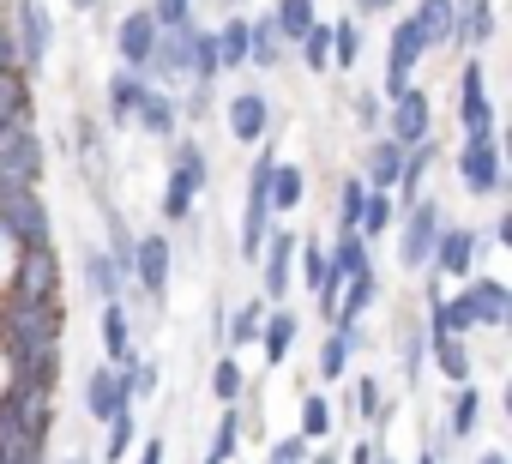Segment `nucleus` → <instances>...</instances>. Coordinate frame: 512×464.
<instances>
[{"label":"nucleus","instance_id":"20","mask_svg":"<svg viewBox=\"0 0 512 464\" xmlns=\"http://www.w3.org/2000/svg\"><path fill=\"white\" fill-rule=\"evenodd\" d=\"M133 127H139L145 139L169 145L175 133H187V121H181V97H175V91H163V85H151V91H145V103H139V115H133Z\"/></svg>","mask_w":512,"mask_h":464},{"label":"nucleus","instance_id":"11","mask_svg":"<svg viewBox=\"0 0 512 464\" xmlns=\"http://www.w3.org/2000/svg\"><path fill=\"white\" fill-rule=\"evenodd\" d=\"M223 127H229V139L235 145H260V139H272L278 133V103H272V91H260V85H241L229 103H223Z\"/></svg>","mask_w":512,"mask_h":464},{"label":"nucleus","instance_id":"6","mask_svg":"<svg viewBox=\"0 0 512 464\" xmlns=\"http://www.w3.org/2000/svg\"><path fill=\"white\" fill-rule=\"evenodd\" d=\"M127 290H139L151 308H163V302H169V290H175V242H169V229H139Z\"/></svg>","mask_w":512,"mask_h":464},{"label":"nucleus","instance_id":"15","mask_svg":"<svg viewBox=\"0 0 512 464\" xmlns=\"http://www.w3.org/2000/svg\"><path fill=\"white\" fill-rule=\"evenodd\" d=\"M145 91H151V79H145V73L115 67V73L103 79V127H109V133H127V127H133V115H139V103H145Z\"/></svg>","mask_w":512,"mask_h":464},{"label":"nucleus","instance_id":"21","mask_svg":"<svg viewBox=\"0 0 512 464\" xmlns=\"http://www.w3.org/2000/svg\"><path fill=\"white\" fill-rule=\"evenodd\" d=\"M79 290L97 296V302H121L127 296V278L115 272V260L103 254V242H85L79 248Z\"/></svg>","mask_w":512,"mask_h":464},{"label":"nucleus","instance_id":"42","mask_svg":"<svg viewBox=\"0 0 512 464\" xmlns=\"http://www.w3.org/2000/svg\"><path fill=\"white\" fill-rule=\"evenodd\" d=\"M115 374H121V386H127V398H133V404H139V398H151V392L163 386V368H157L151 356H133V362H121Z\"/></svg>","mask_w":512,"mask_h":464},{"label":"nucleus","instance_id":"23","mask_svg":"<svg viewBox=\"0 0 512 464\" xmlns=\"http://www.w3.org/2000/svg\"><path fill=\"white\" fill-rule=\"evenodd\" d=\"M266 205H272V217H296L308 205V169L290 163V157H278L272 163V181H266Z\"/></svg>","mask_w":512,"mask_h":464},{"label":"nucleus","instance_id":"31","mask_svg":"<svg viewBox=\"0 0 512 464\" xmlns=\"http://www.w3.org/2000/svg\"><path fill=\"white\" fill-rule=\"evenodd\" d=\"M452 0H416L410 7V25H416V37H422V49L434 55V49H452Z\"/></svg>","mask_w":512,"mask_h":464},{"label":"nucleus","instance_id":"14","mask_svg":"<svg viewBox=\"0 0 512 464\" xmlns=\"http://www.w3.org/2000/svg\"><path fill=\"white\" fill-rule=\"evenodd\" d=\"M458 290H464V302H470V320H476V332H494V338H500V332L512 326V290H506V284H500L488 266H482V272H470Z\"/></svg>","mask_w":512,"mask_h":464},{"label":"nucleus","instance_id":"18","mask_svg":"<svg viewBox=\"0 0 512 464\" xmlns=\"http://www.w3.org/2000/svg\"><path fill=\"white\" fill-rule=\"evenodd\" d=\"M296 338H302V314H296L290 302L266 308V326H260V362H266V374L290 368V356H296Z\"/></svg>","mask_w":512,"mask_h":464},{"label":"nucleus","instance_id":"54","mask_svg":"<svg viewBox=\"0 0 512 464\" xmlns=\"http://www.w3.org/2000/svg\"><path fill=\"white\" fill-rule=\"evenodd\" d=\"M470 464H512V458H506V452H500V446H488V452H476V458H470Z\"/></svg>","mask_w":512,"mask_h":464},{"label":"nucleus","instance_id":"4","mask_svg":"<svg viewBox=\"0 0 512 464\" xmlns=\"http://www.w3.org/2000/svg\"><path fill=\"white\" fill-rule=\"evenodd\" d=\"M440 229H446V205H440L434 193H422V199H410V205L398 211L392 236H398V266H404L410 278L428 272V254H434V236H440Z\"/></svg>","mask_w":512,"mask_h":464},{"label":"nucleus","instance_id":"48","mask_svg":"<svg viewBox=\"0 0 512 464\" xmlns=\"http://www.w3.org/2000/svg\"><path fill=\"white\" fill-rule=\"evenodd\" d=\"M19 73V55H13V19H7V0H0V79Z\"/></svg>","mask_w":512,"mask_h":464},{"label":"nucleus","instance_id":"9","mask_svg":"<svg viewBox=\"0 0 512 464\" xmlns=\"http://www.w3.org/2000/svg\"><path fill=\"white\" fill-rule=\"evenodd\" d=\"M452 181L464 187V199H500V193H506V157H500V139L458 145V151H452Z\"/></svg>","mask_w":512,"mask_h":464},{"label":"nucleus","instance_id":"2","mask_svg":"<svg viewBox=\"0 0 512 464\" xmlns=\"http://www.w3.org/2000/svg\"><path fill=\"white\" fill-rule=\"evenodd\" d=\"M452 121H458V145H482V139H500V109L488 97V67L482 55H464L458 79H452Z\"/></svg>","mask_w":512,"mask_h":464},{"label":"nucleus","instance_id":"12","mask_svg":"<svg viewBox=\"0 0 512 464\" xmlns=\"http://www.w3.org/2000/svg\"><path fill=\"white\" fill-rule=\"evenodd\" d=\"M428 61V49H422V37H416V25H410V13H392V31H386V79H380V97L392 103V97H404L410 85H416V67Z\"/></svg>","mask_w":512,"mask_h":464},{"label":"nucleus","instance_id":"29","mask_svg":"<svg viewBox=\"0 0 512 464\" xmlns=\"http://www.w3.org/2000/svg\"><path fill=\"white\" fill-rule=\"evenodd\" d=\"M260 326H266V302H260V296L235 302V308L223 314V350H229V356H241L247 344H260Z\"/></svg>","mask_w":512,"mask_h":464},{"label":"nucleus","instance_id":"1","mask_svg":"<svg viewBox=\"0 0 512 464\" xmlns=\"http://www.w3.org/2000/svg\"><path fill=\"white\" fill-rule=\"evenodd\" d=\"M163 151H169V175H163L157 217H163V229H187L193 211H199V199H205V187H211V151L193 133H175Z\"/></svg>","mask_w":512,"mask_h":464},{"label":"nucleus","instance_id":"30","mask_svg":"<svg viewBox=\"0 0 512 464\" xmlns=\"http://www.w3.org/2000/svg\"><path fill=\"white\" fill-rule=\"evenodd\" d=\"M386 410H392V404H386V380H380V374H356V380H350V410H344V416H356L362 434H374V428L386 422Z\"/></svg>","mask_w":512,"mask_h":464},{"label":"nucleus","instance_id":"41","mask_svg":"<svg viewBox=\"0 0 512 464\" xmlns=\"http://www.w3.org/2000/svg\"><path fill=\"white\" fill-rule=\"evenodd\" d=\"M350 344H344V332H326L320 338V356H314V374H320V386H338V380H350Z\"/></svg>","mask_w":512,"mask_h":464},{"label":"nucleus","instance_id":"40","mask_svg":"<svg viewBox=\"0 0 512 464\" xmlns=\"http://www.w3.org/2000/svg\"><path fill=\"white\" fill-rule=\"evenodd\" d=\"M332 25V73H356L362 67V19H326Z\"/></svg>","mask_w":512,"mask_h":464},{"label":"nucleus","instance_id":"33","mask_svg":"<svg viewBox=\"0 0 512 464\" xmlns=\"http://www.w3.org/2000/svg\"><path fill=\"white\" fill-rule=\"evenodd\" d=\"M428 362L446 374V386L476 380V350H470V338H428Z\"/></svg>","mask_w":512,"mask_h":464},{"label":"nucleus","instance_id":"52","mask_svg":"<svg viewBox=\"0 0 512 464\" xmlns=\"http://www.w3.org/2000/svg\"><path fill=\"white\" fill-rule=\"evenodd\" d=\"M416 464H446V434H440V428L428 434V446L416 452Z\"/></svg>","mask_w":512,"mask_h":464},{"label":"nucleus","instance_id":"57","mask_svg":"<svg viewBox=\"0 0 512 464\" xmlns=\"http://www.w3.org/2000/svg\"><path fill=\"white\" fill-rule=\"evenodd\" d=\"M380 464H398V458H386V452H380Z\"/></svg>","mask_w":512,"mask_h":464},{"label":"nucleus","instance_id":"22","mask_svg":"<svg viewBox=\"0 0 512 464\" xmlns=\"http://www.w3.org/2000/svg\"><path fill=\"white\" fill-rule=\"evenodd\" d=\"M97 338H103V362H109V368H121V362H133V356H139L127 296H121V302H103V314H97Z\"/></svg>","mask_w":512,"mask_h":464},{"label":"nucleus","instance_id":"44","mask_svg":"<svg viewBox=\"0 0 512 464\" xmlns=\"http://www.w3.org/2000/svg\"><path fill=\"white\" fill-rule=\"evenodd\" d=\"M362 199H368L362 175H344L338 181V229H350V236H356V223H362Z\"/></svg>","mask_w":512,"mask_h":464},{"label":"nucleus","instance_id":"34","mask_svg":"<svg viewBox=\"0 0 512 464\" xmlns=\"http://www.w3.org/2000/svg\"><path fill=\"white\" fill-rule=\"evenodd\" d=\"M19 121H37V85L25 73L0 79V133H13Z\"/></svg>","mask_w":512,"mask_h":464},{"label":"nucleus","instance_id":"46","mask_svg":"<svg viewBox=\"0 0 512 464\" xmlns=\"http://www.w3.org/2000/svg\"><path fill=\"white\" fill-rule=\"evenodd\" d=\"M308 452H314V446H308L296 428L278 434V440H266V464H308Z\"/></svg>","mask_w":512,"mask_h":464},{"label":"nucleus","instance_id":"8","mask_svg":"<svg viewBox=\"0 0 512 464\" xmlns=\"http://www.w3.org/2000/svg\"><path fill=\"white\" fill-rule=\"evenodd\" d=\"M428 272H434L440 284H464L470 272H482V229L446 217V229L434 236V254H428Z\"/></svg>","mask_w":512,"mask_h":464},{"label":"nucleus","instance_id":"13","mask_svg":"<svg viewBox=\"0 0 512 464\" xmlns=\"http://www.w3.org/2000/svg\"><path fill=\"white\" fill-rule=\"evenodd\" d=\"M434 127H440V121H434V97H428L422 85H410L404 97H392V103H386V127H380V133H386L392 145H404V151H410V145L434 139Z\"/></svg>","mask_w":512,"mask_h":464},{"label":"nucleus","instance_id":"49","mask_svg":"<svg viewBox=\"0 0 512 464\" xmlns=\"http://www.w3.org/2000/svg\"><path fill=\"white\" fill-rule=\"evenodd\" d=\"M133 464H169V440H163V434H139Z\"/></svg>","mask_w":512,"mask_h":464},{"label":"nucleus","instance_id":"25","mask_svg":"<svg viewBox=\"0 0 512 464\" xmlns=\"http://www.w3.org/2000/svg\"><path fill=\"white\" fill-rule=\"evenodd\" d=\"M338 428V404L326 398V386H302V404H296V434L308 446H326Z\"/></svg>","mask_w":512,"mask_h":464},{"label":"nucleus","instance_id":"37","mask_svg":"<svg viewBox=\"0 0 512 464\" xmlns=\"http://www.w3.org/2000/svg\"><path fill=\"white\" fill-rule=\"evenodd\" d=\"M422 368H428V332H422V314H410L398 326V374L410 386H422Z\"/></svg>","mask_w":512,"mask_h":464},{"label":"nucleus","instance_id":"19","mask_svg":"<svg viewBox=\"0 0 512 464\" xmlns=\"http://www.w3.org/2000/svg\"><path fill=\"white\" fill-rule=\"evenodd\" d=\"M482 410H488V392H482L476 380L452 386V392H446V422H440L446 446H470V440H476V428H482Z\"/></svg>","mask_w":512,"mask_h":464},{"label":"nucleus","instance_id":"55","mask_svg":"<svg viewBox=\"0 0 512 464\" xmlns=\"http://www.w3.org/2000/svg\"><path fill=\"white\" fill-rule=\"evenodd\" d=\"M211 7H217V19H223V13H247V0H211Z\"/></svg>","mask_w":512,"mask_h":464},{"label":"nucleus","instance_id":"24","mask_svg":"<svg viewBox=\"0 0 512 464\" xmlns=\"http://www.w3.org/2000/svg\"><path fill=\"white\" fill-rule=\"evenodd\" d=\"M434 163H440V139H422V145H410V151H404V169H398V187H392L398 211H404L410 199H422V193H428Z\"/></svg>","mask_w":512,"mask_h":464},{"label":"nucleus","instance_id":"17","mask_svg":"<svg viewBox=\"0 0 512 464\" xmlns=\"http://www.w3.org/2000/svg\"><path fill=\"white\" fill-rule=\"evenodd\" d=\"M151 49H157V19H151V7H127V13L115 19V55H121V67L145 73V67H151Z\"/></svg>","mask_w":512,"mask_h":464},{"label":"nucleus","instance_id":"38","mask_svg":"<svg viewBox=\"0 0 512 464\" xmlns=\"http://www.w3.org/2000/svg\"><path fill=\"white\" fill-rule=\"evenodd\" d=\"M326 260H332V272L350 284V278H362V272L374 266V248H368L362 236H350V229H338V242L326 248Z\"/></svg>","mask_w":512,"mask_h":464},{"label":"nucleus","instance_id":"10","mask_svg":"<svg viewBox=\"0 0 512 464\" xmlns=\"http://www.w3.org/2000/svg\"><path fill=\"white\" fill-rule=\"evenodd\" d=\"M296 248H302V236L296 229H284V223H272V236H266V248H260V302L266 308H278V302H290V290H296Z\"/></svg>","mask_w":512,"mask_h":464},{"label":"nucleus","instance_id":"5","mask_svg":"<svg viewBox=\"0 0 512 464\" xmlns=\"http://www.w3.org/2000/svg\"><path fill=\"white\" fill-rule=\"evenodd\" d=\"M0 229L13 236V248H55V211L43 187H7L0 193Z\"/></svg>","mask_w":512,"mask_h":464},{"label":"nucleus","instance_id":"50","mask_svg":"<svg viewBox=\"0 0 512 464\" xmlns=\"http://www.w3.org/2000/svg\"><path fill=\"white\" fill-rule=\"evenodd\" d=\"M380 452H386V440H380V434H362V440L344 452V464H380Z\"/></svg>","mask_w":512,"mask_h":464},{"label":"nucleus","instance_id":"39","mask_svg":"<svg viewBox=\"0 0 512 464\" xmlns=\"http://www.w3.org/2000/svg\"><path fill=\"white\" fill-rule=\"evenodd\" d=\"M392 223H398V199L392 193H374L368 187V199H362V223H356V236L374 248L380 236H392Z\"/></svg>","mask_w":512,"mask_h":464},{"label":"nucleus","instance_id":"36","mask_svg":"<svg viewBox=\"0 0 512 464\" xmlns=\"http://www.w3.org/2000/svg\"><path fill=\"white\" fill-rule=\"evenodd\" d=\"M205 386H211L217 410H223V404H241V398H247V368H241V356L217 350V356H211V374H205Z\"/></svg>","mask_w":512,"mask_h":464},{"label":"nucleus","instance_id":"32","mask_svg":"<svg viewBox=\"0 0 512 464\" xmlns=\"http://www.w3.org/2000/svg\"><path fill=\"white\" fill-rule=\"evenodd\" d=\"M284 55H290V49L278 43L272 19H266V13H247V67H253V73H278Z\"/></svg>","mask_w":512,"mask_h":464},{"label":"nucleus","instance_id":"16","mask_svg":"<svg viewBox=\"0 0 512 464\" xmlns=\"http://www.w3.org/2000/svg\"><path fill=\"white\" fill-rule=\"evenodd\" d=\"M133 398H127V386H121V374L109 368V362H97V368H85V380H79V410H85V422H109L115 410H127Z\"/></svg>","mask_w":512,"mask_h":464},{"label":"nucleus","instance_id":"43","mask_svg":"<svg viewBox=\"0 0 512 464\" xmlns=\"http://www.w3.org/2000/svg\"><path fill=\"white\" fill-rule=\"evenodd\" d=\"M296 55H302V67H308L314 79H320V73H332V25L320 19V25H314L302 43H296Z\"/></svg>","mask_w":512,"mask_h":464},{"label":"nucleus","instance_id":"56","mask_svg":"<svg viewBox=\"0 0 512 464\" xmlns=\"http://www.w3.org/2000/svg\"><path fill=\"white\" fill-rule=\"evenodd\" d=\"M55 464H97L91 452H67V458H55Z\"/></svg>","mask_w":512,"mask_h":464},{"label":"nucleus","instance_id":"35","mask_svg":"<svg viewBox=\"0 0 512 464\" xmlns=\"http://www.w3.org/2000/svg\"><path fill=\"white\" fill-rule=\"evenodd\" d=\"M133 446H139V410L127 404V410H115V416L103 422V452H97V464H127Z\"/></svg>","mask_w":512,"mask_h":464},{"label":"nucleus","instance_id":"47","mask_svg":"<svg viewBox=\"0 0 512 464\" xmlns=\"http://www.w3.org/2000/svg\"><path fill=\"white\" fill-rule=\"evenodd\" d=\"M151 7V19H157V31H175V25H187V19H199L193 7L199 0H145Z\"/></svg>","mask_w":512,"mask_h":464},{"label":"nucleus","instance_id":"51","mask_svg":"<svg viewBox=\"0 0 512 464\" xmlns=\"http://www.w3.org/2000/svg\"><path fill=\"white\" fill-rule=\"evenodd\" d=\"M350 7H356L350 19H392V13L404 7V0H350Z\"/></svg>","mask_w":512,"mask_h":464},{"label":"nucleus","instance_id":"28","mask_svg":"<svg viewBox=\"0 0 512 464\" xmlns=\"http://www.w3.org/2000/svg\"><path fill=\"white\" fill-rule=\"evenodd\" d=\"M266 19H272V31H278V43L284 49H296L314 25H320V0H272L266 7Z\"/></svg>","mask_w":512,"mask_h":464},{"label":"nucleus","instance_id":"26","mask_svg":"<svg viewBox=\"0 0 512 464\" xmlns=\"http://www.w3.org/2000/svg\"><path fill=\"white\" fill-rule=\"evenodd\" d=\"M398 169H404V145H392L386 133H374L368 139V157H362V187H374V193H392L398 187Z\"/></svg>","mask_w":512,"mask_h":464},{"label":"nucleus","instance_id":"7","mask_svg":"<svg viewBox=\"0 0 512 464\" xmlns=\"http://www.w3.org/2000/svg\"><path fill=\"white\" fill-rule=\"evenodd\" d=\"M49 175V139L37 121H19L13 133H0V193L7 187H43Z\"/></svg>","mask_w":512,"mask_h":464},{"label":"nucleus","instance_id":"45","mask_svg":"<svg viewBox=\"0 0 512 464\" xmlns=\"http://www.w3.org/2000/svg\"><path fill=\"white\" fill-rule=\"evenodd\" d=\"M350 115H356V127L374 139V133L386 127V97H380V91H356V97H350Z\"/></svg>","mask_w":512,"mask_h":464},{"label":"nucleus","instance_id":"27","mask_svg":"<svg viewBox=\"0 0 512 464\" xmlns=\"http://www.w3.org/2000/svg\"><path fill=\"white\" fill-rule=\"evenodd\" d=\"M380 302V272L368 266L362 278H350L344 290H338V308H332V326H368V308ZM326 326V332H332Z\"/></svg>","mask_w":512,"mask_h":464},{"label":"nucleus","instance_id":"3","mask_svg":"<svg viewBox=\"0 0 512 464\" xmlns=\"http://www.w3.org/2000/svg\"><path fill=\"white\" fill-rule=\"evenodd\" d=\"M7 19H13V55H19V73L37 85L49 55H55V13L49 0H7Z\"/></svg>","mask_w":512,"mask_h":464},{"label":"nucleus","instance_id":"53","mask_svg":"<svg viewBox=\"0 0 512 464\" xmlns=\"http://www.w3.org/2000/svg\"><path fill=\"white\" fill-rule=\"evenodd\" d=\"M308 464H344V452L326 440V446H314V452H308Z\"/></svg>","mask_w":512,"mask_h":464}]
</instances>
